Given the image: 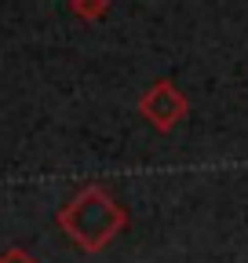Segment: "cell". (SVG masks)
<instances>
[{
	"instance_id": "6da1fadb",
	"label": "cell",
	"mask_w": 248,
	"mask_h": 263,
	"mask_svg": "<svg viewBox=\"0 0 248 263\" xmlns=\"http://www.w3.org/2000/svg\"><path fill=\"white\" fill-rule=\"evenodd\" d=\"M55 223L62 227V234L77 249L102 252L120 230L128 227V212H124V205L113 194H106L99 183H91V186H80L70 201L58 209Z\"/></svg>"
},
{
	"instance_id": "7a4b0ae2",
	"label": "cell",
	"mask_w": 248,
	"mask_h": 263,
	"mask_svg": "<svg viewBox=\"0 0 248 263\" xmlns=\"http://www.w3.org/2000/svg\"><path fill=\"white\" fill-rule=\"evenodd\" d=\"M186 114H190V99L182 95L179 84L172 81H153L142 95H139V117L150 124V128H157V132H172L186 121Z\"/></svg>"
},
{
	"instance_id": "3957f363",
	"label": "cell",
	"mask_w": 248,
	"mask_h": 263,
	"mask_svg": "<svg viewBox=\"0 0 248 263\" xmlns=\"http://www.w3.org/2000/svg\"><path fill=\"white\" fill-rule=\"evenodd\" d=\"M70 11L84 22H99L110 11V0H70Z\"/></svg>"
},
{
	"instance_id": "277c9868",
	"label": "cell",
	"mask_w": 248,
	"mask_h": 263,
	"mask_svg": "<svg viewBox=\"0 0 248 263\" xmlns=\"http://www.w3.org/2000/svg\"><path fill=\"white\" fill-rule=\"evenodd\" d=\"M0 263H37V256L15 245V249H8V252H0Z\"/></svg>"
}]
</instances>
